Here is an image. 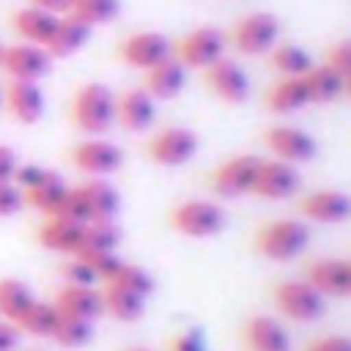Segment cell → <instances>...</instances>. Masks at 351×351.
<instances>
[{"instance_id":"4fadbf2b","label":"cell","mask_w":351,"mask_h":351,"mask_svg":"<svg viewBox=\"0 0 351 351\" xmlns=\"http://www.w3.org/2000/svg\"><path fill=\"white\" fill-rule=\"evenodd\" d=\"M265 148L274 154L278 160H284V164H308V160H315L317 154V142L311 139L305 130L299 127H268L265 130Z\"/></svg>"},{"instance_id":"603a6c76","label":"cell","mask_w":351,"mask_h":351,"mask_svg":"<svg viewBox=\"0 0 351 351\" xmlns=\"http://www.w3.org/2000/svg\"><path fill=\"white\" fill-rule=\"evenodd\" d=\"M56 22H59V16H53V12H47V10H37V6H22V10H16L10 19L19 40L34 43V47H47V40L56 31Z\"/></svg>"},{"instance_id":"44dd1931","label":"cell","mask_w":351,"mask_h":351,"mask_svg":"<svg viewBox=\"0 0 351 351\" xmlns=\"http://www.w3.org/2000/svg\"><path fill=\"white\" fill-rule=\"evenodd\" d=\"M324 299L330 296H348V259H315L305 268V278Z\"/></svg>"},{"instance_id":"836d02e7","label":"cell","mask_w":351,"mask_h":351,"mask_svg":"<svg viewBox=\"0 0 351 351\" xmlns=\"http://www.w3.org/2000/svg\"><path fill=\"white\" fill-rule=\"evenodd\" d=\"M105 284L123 287V290L136 293V296H145V299L154 293V278H152V271H148V268H142V265H136V262H123V259H121V265L111 271V278L105 280Z\"/></svg>"},{"instance_id":"d6986e66","label":"cell","mask_w":351,"mask_h":351,"mask_svg":"<svg viewBox=\"0 0 351 351\" xmlns=\"http://www.w3.org/2000/svg\"><path fill=\"white\" fill-rule=\"evenodd\" d=\"M241 336L247 351H290V333L284 330V324L278 317L268 315L247 317L241 327Z\"/></svg>"},{"instance_id":"1f68e13d","label":"cell","mask_w":351,"mask_h":351,"mask_svg":"<svg viewBox=\"0 0 351 351\" xmlns=\"http://www.w3.org/2000/svg\"><path fill=\"white\" fill-rule=\"evenodd\" d=\"M34 302V293L19 278H0V317L16 324L25 315V308Z\"/></svg>"},{"instance_id":"ac0fdd59","label":"cell","mask_w":351,"mask_h":351,"mask_svg":"<svg viewBox=\"0 0 351 351\" xmlns=\"http://www.w3.org/2000/svg\"><path fill=\"white\" fill-rule=\"evenodd\" d=\"M53 305L59 315L65 317H80V321H93L105 315L102 308V290L96 287H77V284H65L56 290Z\"/></svg>"},{"instance_id":"e0dca14e","label":"cell","mask_w":351,"mask_h":351,"mask_svg":"<svg viewBox=\"0 0 351 351\" xmlns=\"http://www.w3.org/2000/svg\"><path fill=\"white\" fill-rule=\"evenodd\" d=\"M3 108L10 111L12 121L19 123H37L47 111V99L37 84L28 80H10L3 86Z\"/></svg>"},{"instance_id":"5b68a950","label":"cell","mask_w":351,"mask_h":351,"mask_svg":"<svg viewBox=\"0 0 351 351\" xmlns=\"http://www.w3.org/2000/svg\"><path fill=\"white\" fill-rule=\"evenodd\" d=\"M225 53H228V40L219 28L188 31L173 43V59H179L188 71H206L219 59H225Z\"/></svg>"},{"instance_id":"7402d4cb","label":"cell","mask_w":351,"mask_h":351,"mask_svg":"<svg viewBox=\"0 0 351 351\" xmlns=\"http://www.w3.org/2000/svg\"><path fill=\"white\" fill-rule=\"evenodd\" d=\"M77 191L86 204L90 222H114L117 219V213H121V191L108 179H86L84 185H77Z\"/></svg>"},{"instance_id":"ba28073f","label":"cell","mask_w":351,"mask_h":351,"mask_svg":"<svg viewBox=\"0 0 351 351\" xmlns=\"http://www.w3.org/2000/svg\"><path fill=\"white\" fill-rule=\"evenodd\" d=\"M259 164H262V158H256V154H234V158H228L225 164H219L216 170L210 173L213 194L228 197V200L253 194V182H256V173H259Z\"/></svg>"},{"instance_id":"681fc988","label":"cell","mask_w":351,"mask_h":351,"mask_svg":"<svg viewBox=\"0 0 351 351\" xmlns=\"http://www.w3.org/2000/svg\"><path fill=\"white\" fill-rule=\"evenodd\" d=\"M0 56H3V43H0Z\"/></svg>"},{"instance_id":"74e56055","label":"cell","mask_w":351,"mask_h":351,"mask_svg":"<svg viewBox=\"0 0 351 351\" xmlns=\"http://www.w3.org/2000/svg\"><path fill=\"white\" fill-rule=\"evenodd\" d=\"M327 62L333 71H339L342 77L346 74H351V37H346V40H339V43H333V47L327 49Z\"/></svg>"},{"instance_id":"9c48e42d","label":"cell","mask_w":351,"mask_h":351,"mask_svg":"<svg viewBox=\"0 0 351 351\" xmlns=\"http://www.w3.org/2000/svg\"><path fill=\"white\" fill-rule=\"evenodd\" d=\"M173 56V43L167 40L158 31H133L117 43V59L133 71H148L158 62L170 59Z\"/></svg>"},{"instance_id":"f546056e","label":"cell","mask_w":351,"mask_h":351,"mask_svg":"<svg viewBox=\"0 0 351 351\" xmlns=\"http://www.w3.org/2000/svg\"><path fill=\"white\" fill-rule=\"evenodd\" d=\"M268 65L280 74V77H302L315 62H311L308 49H302L299 43H274L268 49Z\"/></svg>"},{"instance_id":"8992f818","label":"cell","mask_w":351,"mask_h":351,"mask_svg":"<svg viewBox=\"0 0 351 351\" xmlns=\"http://www.w3.org/2000/svg\"><path fill=\"white\" fill-rule=\"evenodd\" d=\"M170 225L179 234L204 241V237H216L225 228V210L213 200H182L170 210Z\"/></svg>"},{"instance_id":"4dcf8cb0","label":"cell","mask_w":351,"mask_h":351,"mask_svg":"<svg viewBox=\"0 0 351 351\" xmlns=\"http://www.w3.org/2000/svg\"><path fill=\"white\" fill-rule=\"evenodd\" d=\"M56 324H59V311H56L53 302H40V299H34V302L25 308V315L16 321L19 333L25 336H34V339H49L56 330Z\"/></svg>"},{"instance_id":"ab89813d","label":"cell","mask_w":351,"mask_h":351,"mask_svg":"<svg viewBox=\"0 0 351 351\" xmlns=\"http://www.w3.org/2000/svg\"><path fill=\"white\" fill-rule=\"evenodd\" d=\"M25 206V200H22V191H19L12 182H0V219H6V216H16L19 210Z\"/></svg>"},{"instance_id":"7bdbcfd3","label":"cell","mask_w":351,"mask_h":351,"mask_svg":"<svg viewBox=\"0 0 351 351\" xmlns=\"http://www.w3.org/2000/svg\"><path fill=\"white\" fill-rule=\"evenodd\" d=\"M19 327L10 321H0V351H16L19 348Z\"/></svg>"},{"instance_id":"60d3db41","label":"cell","mask_w":351,"mask_h":351,"mask_svg":"<svg viewBox=\"0 0 351 351\" xmlns=\"http://www.w3.org/2000/svg\"><path fill=\"white\" fill-rule=\"evenodd\" d=\"M302 351H351V336H317V339H311L308 346Z\"/></svg>"},{"instance_id":"5bb4252c","label":"cell","mask_w":351,"mask_h":351,"mask_svg":"<svg viewBox=\"0 0 351 351\" xmlns=\"http://www.w3.org/2000/svg\"><path fill=\"white\" fill-rule=\"evenodd\" d=\"M299 216L308 222H324V225H339L351 219V194L336 191V188H317L299 197Z\"/></svg>"},{"instance_id":"d590c367","label":"cell","mask_w":351,"mask_h":351,"mask_svg":"<svg viewBox=\"0 0 351 351\" xmlns=\"http://www.w3.org/2000/svg\"><path fill=\"white\" fill-rule=\"evenodd\" d=\"M49 339L62 348H84L86 342L93 339V321H80V317H65L59 315V324H56L53 336Z\"/></svg>"},{"instance_id":"bcb514c9","label":"cell","mask_w":351,"mask_h":351,"mask_svg":"<svg viewBox=\"0 0 351 351\" xmlns=\"http://www.w3.org/2000/svg\"><path fill=\"white\" fill-rule=\"evenodd\" d=\"M348 296H351V259H348Z\"/></svg>"},{"instance_id":"7c38bea8","label":"cell","mask_w":351,"mask_h":351,"mask_svg":"<svg viewBox=\"0 0 351 351\" xmlns=\"http://www.w3.org/2000/svg\"><path fill=\"white\" fill-rule=\"evenodd\" d=\"M204 84L213 96L228 102V105H243L250 99V90H253V86H250V74L243 71V65L234 59H228V56L219 59L216 65L206 68Z\"/></svg>"},{"instance_id":"cb8c5ba5","label":"cell","mask_w":351,"mask_h":351,"mask_svg":"<svg viewBox=\"0 0 351 351\" xmlns=\"http://www.w3.org/2000/svg\"><path fill=\"white\" fill-rule=\"evenodd\" d=\"M80 237H84V225L71 222V219H62V216H47L43 219V225L37 228V241H40L47 250L62 253V256L77 253Z\"/></svg>"},{"instance_id":"30bf717a","label":"cell","mask_w":351,"mask_h":351,"mask_svg":"<svg viewBox=\"0 0 351 351\" xmlns=\"http://www.w3.org/2000/svg\"><path fill=\"white\" fill-rule=\"evenodd\" d=\"M71 164H74V170H80L84 176L105 179V176L117 173L123 167V152L114 142L102 139V136H90V139L77 142L71 148Z\"/></svg>"},{"instance_id":"52a82bcc","label":"cell","mask_w":351,"mask_h":351,"mask_svg":"<svg viewBox=\"0 0 351 351\" xmlns=\"http://www.w3.org/2000/svg\"><path fill=\"white\" fill-rule=\"evenodd\" d=\"M200 139L188 127H164L145 142V154L158 167H182L197 154Z\"/></svg>"},{"instance_id":"7a4b0ae2","label":"cell","mask_w":351,"mask_h":351,"mask_svg":"<svg viewBox=\"0 0 351 351\" xmlns=\"http://www.w3.org/2000/svg\"><path fill=\"white\" fill-rule=\"evenodd\" d=\"M71 123L86 136H105L114 127V93L105 84H84L71 96Z\"/></svg>"},{"instance_id":"f35d334b","label":"cell","mask_w":351,"mask_h":351,"mask_svg":"<svg viewBox=\"0 0 351 351\" xmlns=\"http://www.w3.org/2000/svg\"><path fill=\"white\" fill-rule=\"evenodd\" d=\"M47 167H37V164H19L16 173H12V185L19 188V191H28V188H34L37 182L47 179Z\"/></svg>"},{"instance_id":"9a60e30c","label":"cell","mask_w":351,"mask_h":351,"mask_svg":"<svg viewBox=\"0 0 351 351\" xmlns=\"http://www.w3.org/2000/svg\"><path fill=\"white\" fill-rule=\"evenodd\" d=\"M299 191V170L293 164L271 158L262 160L253 182V194L262 200H287Z\"/></svg>"},{"instance_id":"f1b7e54d","label":"cell","mask_w":351,"mask_h":351,"mask_svg":"<svg viewBox=\"0 0 351 351\" xmlns=\"http://www.w3.org/2000/svg\"><path fill=\"white\" fill-rule=\"evenodd\" d=\"M68 188L71 185H65L59 173L49 170L43 182H37L34 188L22 191V200H25V206H34V210H40L43 216H56L59 206H62V200H65V194H68Z\"/></svg>"},{"instance_id":"8d00e7d4","label":"cell","mask_w":351,"mask_h":351,"mask_svg":"<svg viewBox=\"0 0 351 351\" xmlns=\"http://www.w3.org/2000/svg\"><path fill=\"white\" fill-rule=\"evenodd\" d=\"M62 278H65V284H77V287H99L96 271H93V268L86 265L84 259H77V256H68V262L62 265Z\"/></svg>"},{"instance_id":"2e32d148","label":"cell","mask_w":351,"mask_h":351,"mask_svg":"<svg viewBox=\"0 0 351 351\" xmlns=\"http://www.w3.org/2000/svg\"><path fill=\"white\" fill-rule=\"evenodd\" d=\"M154 114H158V102L142 86H130L121 96H114V123H121L130 133H145L154 123Z\"/></svg>"},{"instance_id":"f6af8a7d","label":"cell","mask_w":351,"mask_h":351,"mask_svg":"<svg viewBox=\"0 0 351 351\" xmlns=\"http://www.w3.org/2000/svg\"><path fill=\"white\" fill-rule=\"evenodd\" d=\"M342 96L351 99V74H346V77H342Z\"/></svg>"},{"instance_id":"83f0119b","label":"cell","mask_w":351,"mask_h":351,"mask_svg":"<svg viewBox=\"0 0 351 351\" xmlns=\"http://www.w3.org/2000/svg\"><path fill=\"white\" fill-rule=\"evenodd\" d=\"M145 296H136V293L123 290V287L114 284H102V308L105 315H111L121 324H133L145 315Z\"/></svg>"},{"instance_id":"8fae6325","label":"cell","mask_w":351,"mask_h":351,"mask_svg":"<svg viewBox=\"0 0 351 351\" xmlns=\"http://www.w3.org/2000/svg\"><path fill=\"white\" fill-rule=\"evenodd\" d=\"M49 68H53V59L43 47H34V43H10L3 47V56H0V71L10 80H28V84H37L40 77H47Z\"/></svg>"},{"instance_id":"277c9868","label":"cell","mask_w":351,"mask_h":351,"mask_svg":"<svg viewBox=\"0 0 351 351\" xmlns=\"http://www.w3.org/2000/svg\"><path fill=\"white\" fill-rule=\"evenodd\" d=\"M271 299H274V308L287 321H296V324L321 321L324 311H327V299L308 280H280V284H274Z\"/></svg>"},{"instance_id":"ffe728a7","label":"cell","mask_w":351,"mask_h":351,"mask_svg":"<svg viewBox=\"0 0 351 351\" xmlns=\"http://www.w3.org/2000/svg\"><path fill=\"white\" fill-rule=\"evenodd\" d=\"M188 84V68L182 65L179 59H164L154 68L145 71V86L142 90L154 99V102H167V99H176Z\"/></svg>"},{"instance_id":"c3c4849f","label":"cell","mask_w":351,"mask_h":351,"mask_svg":"<svg viewBox=\"0 0 351 351\" xmlns=\"http://www.w3.org/2000/svg\"><path fill=\"white\" fill-rule=\"evenodd\" d=\"M0 108H3V90H0Z\"/></svg>"},{"instance_id":"6da1fadb","label":"cell","mask_w":351,"mask_h":351,"mask_svg":"<svg viewBox=\"0 0 351 351\" xmlns=\"http://www.w3.org/2000/svg\"><path fill=\"white\" fill-rule=\"evenodd\" d=\"M311 243V231L299 219H271L253 234V247L271 262H290L302 256Z\"/></svg>"},{"instance_id":"484cf974","label":"cell","mask_w":351,"mask_h":351,"mask_svg":"<svg viewBox=\"0 0 351 351\" xmlns=\"http://www.w3.org/2000/svg\"><path fill=\"white\" fill-rule=\"evenodd\" d=\"M265 108L271 114H296L308 105V93L302 86V77H278L265 90Z\"/></svg>"},{"instance_id":"e575fe53","label":"cell","mask_w":351,"mask_h":351,"mask_svg":"<svg viewBox=\"0 0 351 351\" xmlns=\"http://www.w3.org/2000/svg\"><path fill=\"white\" fill-rule=\"evenodd\" d=\"M117 12H121V0H71L68 16H74V19H80L84 25L96 28V25L114 22Z\"/></svg>"},{"instance_id":"7dc6e473","label":"cell","mask_w":351,"mask_h":351,"mask_svg":"<svg viewBox=\"0 0 351 351\" xmlns=\"http://www.w3.org/2000/svg\"><path fill=\"white\" fill-rule=\"evenodd\" d=\"M127 351H152V348H127Z\"/></svg>"},{"instance_id":"b9f144b4","label":"cell","mask_w":351,"mask_h":351,"mask_svg":"<svg viewBox=\"0 0 351 351\" xmlns=\"http://www.w3.org/2000/svg\"><path fill=\"white\" fill-rule=\"evenodd\" d=\"M19 167V158L10 145H0V182H12V173Z\"/></svg>"},{"instance_id":"3957f363","label":"cell","mask_w":351,"mask_h":351,"mask_svg":"<svg viewBox=\"0 0 351 351\" xmlns=\"http://www.w3.org/2000/svg\"><path fill=\"white\" fill-rule=\"evenodd\" d=\"M280 37V19L274 12H247L241 16L231 31L225 34L228 47L237 56H268V49L278 43Z\"/></svg>"},{"instance_id":"d6a6232c","label":"cell","mask_w":351,"mask_h":351,"mask_svg":"<svg viewBox=\"0 0 351 351\" xmlns=\"http://www.w3.org/2000/svg\"><path fill=\"white\" fill-rule=\"evenodd\" d=\"M117 247H121V228L114 222H86L77 253H117Z\"/></svg>"},{"instance_id":"4316f807","label":"cell","mask_w":351,"mask_h":351,"mask_svg":"<svg viewBox=\"0 0 351 351\" xmlns=\"http://www.w3.org/2000/svg\"><path fill=\"white\" fill-rule=\"evenodd\" d=\"M302 86L308 93V105H327L342 96V74L324 62V65H311L302 74Z\"/></svg>"},{"instance_id":"ee69618b","label":"cell","mask_w":351,"mask_h":351,"mask_svg":"<svg viewBox=\"0 0 351 351\" xmlns=\"http://www.w3.org/2000/svg\"><path fill=\"white\" fill-rule=\"evenodd\" d=\"M28 3L37 6V10L53 12V16H68V10H71V0H28Z\"/></svg>"},{"instance_id":"d4e9b609","label":"cell","mask_w":351,"mask_h":351,"mask_svg":"<svg viewBox=\"0 0 351 351\" xmlns=\"http://www.w3.org/2000/svg\"><path fill=\"white\" fill-rule=\"evenodd\" d=\"M90 34H93V28H90V25H84L80 19L59 16L53 37L47 40V47H43V49L49 53V59H68V56H74L77 49L86 47Z\"/></svg>"}]
</instances>
